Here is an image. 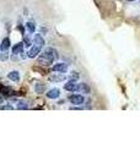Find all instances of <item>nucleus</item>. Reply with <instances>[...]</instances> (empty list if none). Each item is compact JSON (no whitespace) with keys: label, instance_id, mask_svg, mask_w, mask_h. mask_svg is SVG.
<instances>
[{"label":"nucleus","instance_id":"nucleus-1","mask_svg":"<svg viewBox=\"0 0 140 147\" xmlns=\"http://www.w3.org/2000/svg\"><path fill=\"white\" fill-rule=\"evenodd\" d=\"M59 55L58 52L52 47H47L43 52H41V54L37 57V61L42 66H50L54 63L55 59H58Z\"/></svg>","mask_w":140,"mask_h":147},{"label":"nucleus","instance_id":"nucleus-2","mask_svg":"<svg viewBox=\"0 0 140 147\" xmlns=\"http://www.w3.org/2000/svg\"><path fill=\"white\" fill-rule=\"evenodd\" d=\"M69 102L73 105H82L85 103V97L82 94H79V92L77 93H73L69 96Z\"/></svg>","mask_w":140,"mask_h":147},{"label":"nucleus","instance_id":"nucleus-3","mask_svg":"<svg viewBox=\"0 0 140 147\" xmlns=\"http://www.w3.org/2000/svg\"><path fill=\"white\" fill-rule=\"evenodd\" d=\"M42 48L43 47H41V45H37V44H32L31 47H30V50L27 52V55H29V58H31V59H35V58H37L38 55L41 54V52H42Z\"/></svg>","mask_w":140,"mask_h":147},{"label":"nucleus","instance_id":"nucleus-4","mask_svg":"<svg viewBox=\"0 0 140 147\" xmlns=\"http://www.w3.org/2000/svg\"><path fill=\"white\" fill-rule=\"evenodd\" d=\"M48 80L50 81V82H63V81H65L67 80V76L64 75V74H62V72H58V74H52L49 77H48Z\"/></svg>","mask_w":140,"mask_h":147},{"label":"nucleus","instance_id":"nucleus-5","mask_svg":"<svg viewBox=\"0 0 140 147\" xmlns=\"http://www.w3.org/2000/svg\"><path fill=\"white\" fill-rule=\"evenodd\" d=\"M52 69H53L54 72L67 74V71H68V64H65V63H57V64H54V65L52 66Z\"/></svg>","mask_w":140,"mask_h":147},{"label":"nucleus","instance_id":"nucleus-6","mask_svg":"<svg viewBox=\"0 0 140 147\" xmlns=\"http://www.w3.org/2000/svg\"><path fill=\"white\" fill-rule=\"evenodd\" d=\"M76 92H79V93L90 94L91 88H90V86H88L87 84H85V82H80V84H77V87H76Z\"/></svg>","mask_w":140,"mask_h":147},{"label":"nucleus","instance_id":"nucleus-7","mask_svg":"<svg viewBox=\"0 0 140 147\" xmlns=\"http://www.w3.org/2000/svg\"><path fill=\"white\" fill-rule=\"evenodd\" d=\"M23 48H25V44H23V42H18V43H16V44H14L12 48H11L12 55H18V54H21V53L23 52Z\"/></svg>","mask_w":140,"mask_h":147},{"label":"nucleus","instance_id":"nucleus-8","mask_svg":"<svg viewBox=\"0 0 140 147\" xmlns=\"http://www.w3.org/2000/svg\"><path fill=\"white\" fill-rule=\"evenodd\" d=\"M76 87H77V82L74 80H69L67 84H64V90L68 92H76Z\"/></svg>","mask_w":140,"mask_h":147},{"label":"nucleus","instance_id":"nucleus-9","mask_svg":"<svg viewBox=\"0 0 140 147\" xmlns=\"http://www.w3.org/2000/svg\"><path fill=\"white\" fill-rule=\"evenodd\" d=\"M46 96L49 99H58L60 97V90L59 88H52L46 93Z\"/></svg>","mask_w":140,"mask_h":147},{"label":"nucleus","instance_id":"nucleus-10","mask_svg":"<svg viewBox=\"0 0 140 147\" xmlns=\"http://www.w3.org/2000/svg\"><path fill=\"white\" fill-rule=\"evenodd\" d=\"M32 40H33L35 44L41 45V47H44V45H46V40H44L43 37H42V34H39V33L33 34V38H32Z\"/></svg>","mask_w":140,"mask_h":147},{"label":"nucleus","instance_id":"nucleus-11","mask_svg":"<svg viewBox=\"0 0 140 147\" xmlns=\"http://www.w3.org/2000/svg\"><path fill=\"white\" fill-rule=\"evenodd\" d=\"M11 48V42H10V38H4L1 44H0V49H1V52H7L9 49Z\"/></svg>","mask_w":140,"mask_h":147},{"label":"nucleus","instance_id":"nucleus-12","mask_svg":"<svg viewBox=\"0 0 140 147\" xmlns=\"http://www.w3.org/2000/svg\"><path fill=\"white\" fill-rule=\"evenodd\" d=\"M7 79L11 80L12 82H18V81H20V72L16 71V70L10 71L7 74Z\"/></svg>","mask_w":140,"mask_h":147},{"label":"nucleus","instance_id":"nucleus-13","mask_svg":"<svg viewBox=\"0 0 140 147\" xmlns=\"http://www.w3.org/2000/svg\"><path fill=\"white\" fill-rule=\"evenodd\" d=\"M46 91V85L42 84V82H37L35 85V92L36 93H43Z\"/></svg>","mask_w":140,"mask_h":147},{"label":"nucleus","instance_id":"nucleus-14","mask_svg":"<svg viewBox=\"0 0 140 147\" xmlns=\"http://www.w3.org/2000/svg\"><path fill=\"white\" fill-rule=\"evenodd\" d=\"M25 27H26V28H27V31H29L31 34H33L35 32H36V25H35V24H33V22H32V21L26 22V24H25Z\"/></svg>","mask_w":140,"mask_h":147},{"label":"nucleus","instance_id":"nucleus-15","mask_svg":"<svg viewBox=\"0 0 140 147\" xmlns=\"http://www.w3.org/2000/svg\"><path fill=\"white\" fill-rule=\"evenodd\" d=\"M16 108L17 109H27L29 108V104H27V102H25V100H20V102L17 103V105H16Z\"/></svg>","mask_w":140,"mask_h":147},{"label":"nucleus","instance_id":"nucleus-16","mask_svg":"<svg viewBox=\"0 0 140 147\" xmlns=\"http://www.w3.org/2000/svg\"><path fill=\"white\" fill-rule=\"evenodd\" d=\"M32 42H33V40H31L29 36H25V37H23V44H25L26 48H30L31 45H32Z\"/></svg>","mask_w":140,"mask_h":147},{"label":"nucleus","instance_id":"nucleus-17","mask_svg":"<svg viewBox=\"0 0 140 147\" xmlns=\"http://www.w3.org/2000/svg\"><path fill=\"white\" fill-rule=\"evenodd\" d=\"M79 79H80V74L76 72V71H73L71 75L69 76V80H74V81H77Z\"/></svg>","mask_w":140,"mask_h":147},{"label":"nucleus","instance_id":"nucleus-18","mask_svg":"<svg viewBox=\"0 0 140 147\" xmlns=\"http://www.w3.org/2000/svg\"><path fill=\"white\" fill-rule=\"evenodd\" d=\"M14 107L11 104H1L0 105V110H12Z\"/></svg>","mask_w":140,"mask_h":147},{"label":"nucleus","instance_id":"nucleus-19","mask_svg":"<svg viewBox=\"0 0 140 147\" xmlns=\"http://www.w3.org/2000/svg\"><path fill=\"white\" fill-rule=\"evenodd\" d=\"M7 59H9L7 52H1V53H0V60H1V61H6Z\"/></svg>","mask_w":140,"mask_h":147},{"label":"nucleus","instance_id":"nucleus-20","mask_svg":"<svg viewBox=\"0 0 140 147\" xmlns=\"http://www.w3.org/2000/svg\"><path fill=\"white\" fill-rule=\"evenodd\" d=\"M4 103V97L1 96V93H0V104H3Z\"/></svg>","mask_w":140,"mask_h":147},{"label":"nucleus","instance_id":"nucleus-21","mask_svg":"<svg viewBox=\"0 0 140 147\" xmlns=\"http://www.w3.org/2000/svg\"><path fill=\"white\" fill-rule=\"evenodd\" d=\"M127 1H135V0H127Z\"/></svg>","mask_w":140,"mask_h":147}]
</instances>
